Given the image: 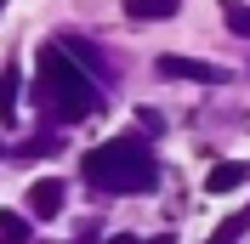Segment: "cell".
I'll use <instances>...</instances> for the list:
<instances>
[{
	"mask_svg": "<svg viewBox=\"0 0 250 244\" xmlns=\"http://www.w3.org/2000/svg\"><path fill=\"white\" fill-rule=\"evenodd\" d=\"M222 17H228V29H233V34H245V40H250V6H239V0H222Z\"/></svg>",
	"mask_w": 250,
	"mask_h": 244,
	"instance_id": "ba28073f",
	"label": "cell"
},
{
	"mask_svg": "<svg viewBox=\"0 0 250 244\" xmlns=\"http://www.w3.org/2000/svg\"><path fill=\"white\" fill-rule=\"evenodd\" d=\"M17 114V74H0V120Z\"/></svg>",
	"mask_w": 250,
	"mask_h": 244,
	"instance_id": "9c48e42d",
	"label": "cell"
},
{
	"mask_svg": "<svg viewBox=\"0 0 250 244\" xmlns=\"http://www.w3.org/2000/svg\"><path fill=\"white\" fill-rule=\"evenodd\" d=\"M250 182V165H210V176H205V193H233V187H245Z\"/></svg>",
	"mask_w": 250,
	"mask_h": 244,
	"instance_id": "5b68a950",
	"label": "cell"
},
{
	"mask_svg": "<svg viewBox=\"0 0 250 244\" xmlns=\"http://www.w3.org/2000/svg\"><path fill=\"white\" fill-rule=\"evenodd\" d=\"M108 244H142V239H137V233H114Z\"/></svg>",
	"mask_w": 250,
	"mask_h": 244,
	"instance_id": "4fadbf2b",
	"label": "cell"
},
{
	"mask_svg": "<svg viewBox=\"0 0 250 244\" xmlns=\"http://www.w3.org/2000/svg\"><path fill=\"white\" fill-rule=\"evenodd\" d=\"M137 125H142V131H148V137H159V131H165V120H159V114H148V108H142V114H137Z\"/></svg>",
	"mask_w": 250,
	"mask_h": 244,
	"instance_id": "7c38bea8",
	"label": "cell"
},
{
	"mask_svg": "<svg viewBox=\"0 0 250 244\" xmlns=\"http://www.w3.org/2000/svg\"><path fill=\"white\" fill-rule=\"evenodd\" d=\"M40 97H46V114L51 125H80V120H91L97 108H103V91H97V80L80 68L68 51L51 40V46H40Z\"/></svg>",
	"mask_w": 250,
	"mask_h": 244,
	"instance_id": "6da1fadb",
	"label": "cell"
},
{
	"mask_svg": "<svg viewBox=\"0 0 250 244\" xmlns=\"http://www.w3.org/2000/svg\"><path fill=\"white\" fill-rule=\"evenodd\" d=\"M0 153H6V148H0Z\"/></svg>",
	"mask_w": 250,
	"mask_h": 244,
	"instance_id": "5bb4252c",
	"label": "cell"
},
{
	"mask_svg": "<svg viewBox=\"0 0 250 244\" xmlns=\"http://www.w3.org/2000/svg\"><path fill=\"white\" fill-rule=\"evenodd\" d=\"M0 239H6V244H29V216L6 210V216H0Z\"/></svg>",
	"mask_w": 250,
	"mask_h": 244,
	"instance_id": "52a82bcc",
	"label": "cell"
},
{
	"mask_svg": "<svg viewBox=\"0 0 250 244\" xmlns=\"http://www.w3.org/2000/svg\"><path fill=\"white\" fill-rule=\"evenodd\" d=\"M80 170H85V182L103 187V193H148V187L159 182L154 153L142 148L137 137H114V142H103V148H91L80 159Z\"/></svg>",
	"mask_w": 250,
	"mask_h": 244,
	"instance_id": "7a4b0ae2",
	"label": "cell"
},
{
	"mask_svg": "<svg viewBox=\"0 0 250 244\" xmlns=\"http://www.w3.org/2000/svg\"><path fill=\"white\" fill-rule=\"evenodd\" d=\"M51 148H57V137H34V142H23V148H17L12 159H46Z\"/></svg>",
	"mask_w": 250,
	"mask_h": 244,
	"instance_id": "30bf717a",
	"label": "cell"
},
{
	"mask_svg": "<svg viewBox=\"0 0 250 244\" xmlns=\"http://www.w3.org/2000/svg\"><path fill=\"white\" fill-rule=\"evenodd\" d=\"M131 17L137 23H165V17H176V0H131Z\"/></svg>",
	"mask_w": 250,
	"mask_h": 244,
	"instance_id": "8992f818",
	"label": "cell"
},
{
	"mask_svg": "<svg viewBox=\"0 0 250 244\" xmlns=\"http://www.w3.org/2000/svg\"><path fill=\"white\" fill-rule=\"evenodd\" d=\"M62 199H68V187H62V176H40V182L29 187V216H57Z\"/></svg>",
	"mask_w": 250,
	"mask_h": 244,
	"instance_id": "277c9868",
	"label": "cell"
},
{
	"mask_svg": "<svg viewBox=\"0 0 250 244\" xmlns=\"http://www.w3.org/2000/svg\"><path fill=\"white\" fill-rule=\"evenodd\" d=\"M159 62V74L165 80H199V85H228V68L222 62H199V57H182V51H165V57H154Z\"/></svg>",
	"mask_w": 250,
	"mask_h": 244,
	"instance_id": "3957f363",
	"label": "cell"
},
{
	"mask_svg": "<svg viewBox=\"0 0 250 244\" xmlns=\"http://www.w3.org/2000/svg\"><path fill=\"white\" fill-rule=\"evenodd\" d=\"M239 233H245V216H228V222H222V227L210 233V244H233Z\"/></svg>",
	"mask_w": 250,
	"mask_h": 244,
	"instance_id": "8fae6325",
	"label": "cell"
}]
</instances>
